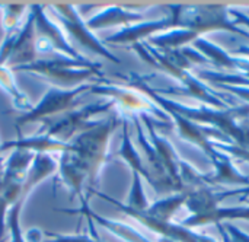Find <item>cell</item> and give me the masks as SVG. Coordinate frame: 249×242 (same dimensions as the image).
Listing matches in <instances>:
<instances>
[{
  "label": "cell",
  "instance_id": "cell-1",
  "mask_svg": "<svg viewBox=\"0 0 249 242\" xmlns=\"http://www.w3.org/2000/svg\"><path fill=\"white\" fill-rule=\"evenodd\" d=\"M118 123L117 114H111L107 120L98 121L73 137L70 140V152L60 153L58 161L73 168L85 180L88 188H93L102 167L108 162V145Z\"/></svg>",
  "mask_w": 249,
  "mask_h": 242
},
{
  "label": "cell",
  "instance_id": "cell-2",
  "mask_svg": "<svg viewBox=\"0 0 249 242\" xmlns=\"http://www.w3.org/2000/svg\"><path fill=\"white\" fill-rule=\"evenodd\" d=\"M12 72L34 73L41 79L60 89H74L93 79L96 83L104 77L101 64L90 60H73L64 56H54L51 58H38L36 61L10 69Z\"/></svg>",
  "mask_w": 249,
  "mask_h": 242
},
{
  "label": "cell",
  "instance_id": "cell-3",
  "mask_svg": "<svg viewBox=\"0 0 249 242\" xmlns=\"http://www.w3.org/2000/svg\"><path fill=\"white\" fill-rule=\"evenodd\" d=\"M95 82L90 83H85L82 86H77L74 89H60V88H54L51 86L47 93L42 96V99L38 102V105H34V108L22 114L16 118V124L18 127H25L28 124L32 123H38V121H44L57 114H63V112H71L74 110H77L82 105V95H85L86 92H90V88Z\"/></svg>",
  "mask_w": 249,
  "mask_h": 242
},
{
  "label": "cell",
  "instance_id": "cell-4",
  "mask_svg": "<svg viewBox=\"0 0 249 242\" xmlns=\"http://www.w3.org/2000/svg\"><path fill=\"white\" fill-rule=\"evenodd\" d=\"M29 10L34 15L36 32V53L45 56H64L73 60H88L70 44L63 28L47 13L42 4H31Z\"/></svg>",
  "mask_w": 249,
  "mask_h": 242
},
{
  "label": "cell",
  "instance_id": "cell-5",
  "mask_svg": "<svg viewBox=\"0 0 249 242\" xmlns=\"http://www.w3.org/2000/svg\"><path fill=\"white\" fill-rule=\"evenodd\" d=\"M47 13L63 28L64 34H67L74 42H79L85 50L92 54L102 56L114 63H120V60L112 56L104 42H101L90 29L85 25V20L80 16V12L69 3H55L47 6Z\"/></svg>",
  "mask_w": 249,
  "mask_h": 242
},
{
  "label": "cell",
  "instance_id": "cell-6",
  "mask_svg": "<svg viewBox=\"0 0 249 242\" xmlns=\"http://www.w3.org/2000/svg\"><path fill=\"white\" fill-rule=\"evenodd\" d=\"M38 60L36 53V32L34 15L28 7V16L25 23L12 34L6 35L0 47V66L9 69L31 64Z\"/></svg>",
  "mask_w": 249,
  "mask_h": 242
},
{
  "label": "cell",
  "instance_id": "cell-7",
  "mask_svg": "<svg viewBox=\"0 0 249 242\" xmlns=\"http://www.w3.org/2000/svg\"><path fill=\"white\" fill-rule=\"evenodd\" d=\"M114 101L108 102H96V104H89L82 108H77L71 112H69L64 118L53 123L48 126V129H44L45 134L63 142V143H70L73 137L80 134L82 131L90 129L95 126L98 121H92V118L101 112L109 111L114 107Z\"/></svg>",
  "mask_w": 249,
  "mask_h": 242
},
{
  "label": "cell",
  "instance_id": "cell-8",
  "mask_svg": "<svg viewBox=\"0 0 249 242\" xmlns=\"http://www.w3.org/2000/svg\"><path fill=\"white\" fill-rule=\"evenodd\" d=\"M57 212L67 213V215H82L83 218H89L92 222H96L98 225L104 226L107 231L112 232L115 237H118L121 240H125L127 242H152L149 241L147 238H144L142 234H139L137 231H134L133 228H130L128 225H124L121 222H115V221L99 216L98 213H95L89 207L88 203H82V206L77 207V209H58Z\"/></svg>",
  "mask_w": 249,
  "mask_h": 242
},
{
  "label": "cell",
  "instance_id": "cell-9",
  "mask_svg": "<svg viewBox=\"0 0 249 242\" xmlns=\"http://www.w3.org/2000/svg\"><path fill=\"white\" fill-rule=\"evenodd\" d=\"M15 149V150H28L34 153H64L70 152V143H63L58 142L45 133L31 136V137H19L18 140H10L6 142L0 146V153L6 149Z\"/></svg>",
  "mask_w": 249,
  "mask_h": 242
},
{
  "label": "cell",
  "instance_id": "cell-10",
  "mask_svg": "<svg viewBox=\"0 0 249 242\" xmlns=\"http://www.w3.org/2000/svg\"><path fill=\"white\" fill-rule=\"evenodd\" d=\"M136 19H139L137 15L124 12L121 7H109V9L101 10L96 15H93L89 19H86L85 25L88 26V29H90L93 32V31H98V29H102V28H109V26L121 25V23H125V22H130V20H136Z\"/></svg>",
  "mask_w": 249,
  "mask_h": 242
},
{
  "label": "cell",
  "instance_id": "cell-11",
  "mask_svg": "<svg viewBox=\"0 0 249 242\" xmlns=\"http://www.w3.org/2000/svg\"><path fill=\"white\" fill-rule=\"evenodd\" d=\"M0 86L12 98L15 108L19 110L22 114H26L34 108L29 98L18 88L12 70L9 67H6V66H0Z\"/></svg>",
  "mask_w": 249,
  "mask_h": 242
},
{
  "label": "cell",
  "instance_id": "cell-12",
  "mask_svg": "<svg viewBox=\"0 0 249 242\" xmlns=\"http://www.w3.org/2000/svg\"><path fill=\"white\" fill-rule=\"evenodd\" d=\"M1 10H3V19H1V28L4 31V37L6 35H12L15 34L19 28H20V19L26 10V4H1Z\"/></svg>",
  "mask_w": 249,
  "mask_h": 242
},
{
  "label": "cell",
  "instance_id": "cell-13",
  "mask_svg": "<svg viewBox=\"0 0 249 242\" xmlns=\"http://www.w3.org/2000/svg\"><path fill=\"white\" fill-rule=\"evenodd\" d=\"M26 196H22L18 203L10 207V210L7 212V216H6V229L9 231V235H10V242H26L23 234H22V229H20V210L26 202Z\"/></svg>",
  "mask_w": 249,
  "mask_h": 242
},
{
  "label": "cell",
  "instance_id": "cell-14",
  "mask_svg": "<svg viewBox=\"0 0 249 242\" xmlns=\"http://www.w3.org/2000/svg\"><path fill=\"white\" fill-rule=\"evenodd\" d=\"M45 238H48L44 242H102L101 240H93L92 237L86 235H60L53 232H42Z\"/></svg>",
  "mask_w": 249,
  "mask_h": 242
},
{
  "label": "cell",
  "instance_id": "cell-15",
  "mask_svg": "<svg viewBox=\"0 0 249 242\" xmlns=\"http://www.w3.org/2000/svg\"><path fill=\"white\" fill-rule=\"evenodd\" d=\"M0 242H4V240H0Z\"/></svg>",
  "mask_w": 249,
  "mask_h": 242
},
{
  "label": "cell",
  "instance_id": "cell-16",
  "mask_svg": "<svg viewBox=\"0 0 249 242\" xmlns=\"http://www.w3.org/2000/svg\"><path fill=\"white\" fill-rule=\"evenodd\" d=\"M0 155H1V153H0ZM0 159H1V156H0Z\"/></svg>",
  "mask_w": 249,
  "mask_h": 242
}]
</instances>
